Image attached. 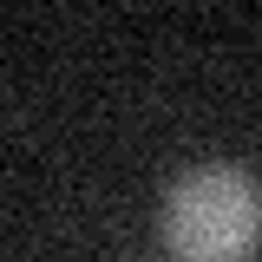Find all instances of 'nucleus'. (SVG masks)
<instances>
[{
  "instance_id": "1",
  "label": "nucleus",
  "mask_w": 262,
  "mask_h": 262,
  "mask_svg": "<svg viewBox=\"0 0 262 262\" xmlns=\"http://www.w3.org/2000/svg\"><path fill=\"white\" fill-rule=\"evenodd\" d=\"M164 243L184 262H249L262 249V190L236 164H196L164 196Z\"/></svg>"
}]
</instances>
